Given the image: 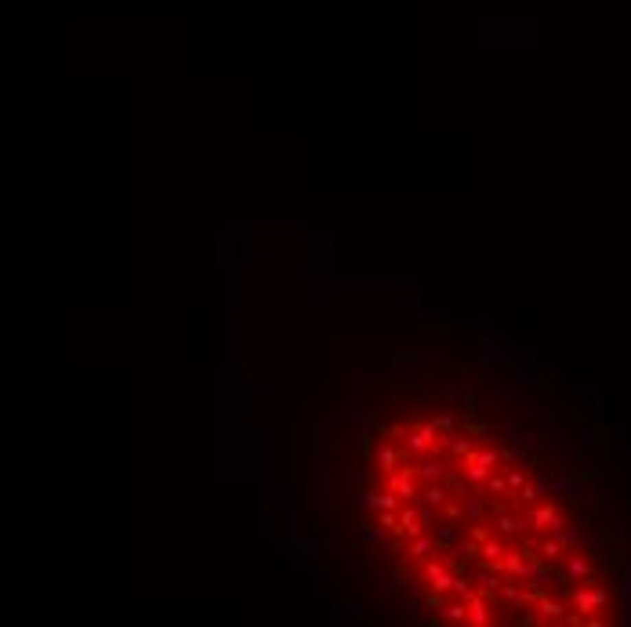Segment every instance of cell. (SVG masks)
I'll return each instance as SVG.
<instances>
[{"label":"cell","instance_id":"cell-1","mask_svg":"<svg viewBox=\"0 0 631 627\" xmlns=\"http://www.w3.org/2000/svg\"><path fill=\"white\" fill-rule=\"evenodd\" d=\"M435 439H439V431H435L432 421H417V425L403 435V450L414 453V457L432 453V450H435Z\"/></svg>","mask_w":631,"mask_h":627},{"label":"cell","instance_id":"cell-2","mask_svg":"<svg viewBox=\"0 0 631 627\" xmlns=\"http://www.w3.org/2000/svg\"><path fill=\"white\" fill-rule=\"evenodd\" d=\"M385 490H392L399 501H417V475L410 464H399L395 471L385 475Z\"/></svg>","mask_w":631,"mask_h":627},{"label":"cell","instance_id":"cell-3","mask_svg":"<svg viewBox=\"0 0 631 627\" xmlns=\"http://www.w3.org/2000/svg\"><path fill=\"white\" fill-rule=\"evenodd\" d=\"M610 606V591H602V587H577L573 591V609L588 617V613H599Z\"/></svg>","mask_w":631,"mask_h":627},{"label":"cell","instance_id":"cell-4","mask_svg":"<svg viewBox=\"0 0 631 627\" xmlns=\"http://www.w3.org/2000/svg\"><path fill=\"white\" fill-rule=\"evenodd\" d=\"M562 580L566 584H588L591 580V558L581 555V552H566L562 555Z\"/></svg>","mask_w":631,"mask_h":627},{"label":"cell","instance_id":"cell-5","mask_svg":"<svg viewBox=\"0 0 631 627\" xmlns=\"http://www.w3.org/2000/svg\"><path fill=\"white\" fill-rule=\"evenodd\" d=\"M410 468H414V475L424 479V482H439V479L446 475V460H443L439 453H421Z\"/></svg>","mask_w":631,"mask_h":627},{"label":"cell","instance_id":"cell-6","mask_svg":"<svg viewBox=\"0 0 631 627\" xmlns=\"http://www.w3.org/2000/svg\"><path fill=\"white\" fill-rule=\"evenodd\" d=\"M534 609H537L534 617H537L540 624H562L566 613H570V609L559 602V598H548V595H540V591H537V598H534Z\"/></svg>","mask_w":631,"mask_h":627},{"label":"cell","instance_id":"cell-7","mask_svg":"<svg viewBox=\"0 0 631 627\" xmlns=\"http://www.w3.org/2000/svg\"><path fill=\"white\" fill-rule=\"evenodd\" d=\"M559 522H562V511L555 504H537L530 515H526V526L537 530V533H548L551 526H559Z\"/></svg>","mask_w":631,"mask_h":627},{"label":"cell","instance_id":"cell-8","mask_svg":"<svg viewBox=\"0 0 631 627\" xmlns=\"http://www.w3.org/2000/svg\"><path fill=\"white\" fill-rule=\"evenodd\" d=\"M424 580H428V587L435 595H446L450 584H454V573L446 569V562H428V558H424Z\"/></svg>","mask_w":631,"mask_h":627},{"label":"cell","instance_id":"cell-9","mask_svg":"<svg viewBox=\"0 0 631 627\" xmlns=\"http://www.w3.org/2000/svg\"><path fill=\"white\" fill-rule=\"evenodd\" d=\"M468 620L465 624H475V627H486V624H494V609H490V602L483 598V591L475 595V598H468Z\"/></svg>","mask_w":631,"mask_h":627},{"label":"cell","instance_id":"cell-10","mask_svg":"<svg viewBox=\"0 0 631 627\" xmlns=\"http://www.w3.org/2000/svg\"><path fill=\"white\" fill-rule=\"evenodd\" d=\"M461 515L468 522H483L486 515V497H483V486H472V493L465 497V508H461Z\"/></svg>","mask_w":631,"mask_h":627},{"label":"cell","instance_id":"cell-11","mask_svg":"<svg viewBox=\"0 0 631 627\" xmlns=\"http://www.w3.org/2000/svg\"><path fill=\"white\" fill-rule=\"evenodd\" d=\"M406 555L414 558V562H424L428 555H435V541L428 536V530H424V533H417V536H410V544H406Z\"/></svg>","mask_w":631,"mask_h":627},{"label":"cell","instance_id":"cell-12","mask_svg":"<svg viewBox=\"0 0 631 627\" xmlns=\"http://www.w3.org/2000/svg\"><path fill=\"white\" fill-rule=\"evenodd\" d=\"M363 504L374 508V511H381V508L385 511H399V504H403V501H399L392 490H385V493L381 490H370V493H363Z\"/></svg>","mask_w":631,"mask_h":627},{"label":"cell","instance_id":"cell-13","mask_svg":"<svg viewBox=\"0 0 631 627\" xmlns=\"http://www.w3.org/2000/svg\"><path fill=\"white\" fill-rule=\"evenodd\" d=\"M494 526H497L501 536H519V533L526 530V522H523L519 515H512V511H497V515H494Z\"/></svg>","mask_w":631,"mask_h":627},{"label":"cell","instance_id":"cell-14","mask_svg":"<svg viewBox=\"0 0 631 627\" xmlns=\"http://www.w3.org/2000/svg\"><path fill=\"white\" fill-rule=\"evenodd\" d=\"M399 460H403V453L395 450V442H381V446H378V471H381V475L395 471Z\"/></svg>","mask_w":631,"mask_h":627},{"label":"cell","instance_id":"cell-15","mask_svg":"<svg viewBox=\"0 0 631 627\" xmlns=\"http://www.w3.org/2000/svg\"><path fill=\"white\" fill-rule=\"evenodd\" d=\"M446 497H450V493H446V486H439V482H428L424 490H417V501H421V504H428V508H443V504H446Z\"/></svg>","mask_w":631,"mask_h":627},{"label":"cell","instance_id":"cell-16","mask_svg":"<svg viewBox=\"0 0 631 627\" xmlns=\"http://www.w3.org/2000/svg\"><path fill=\"white\" fill-rule=\"evenodd\" d=\"M435 609H439V613H435L439 620H450V624H465L468 620V606L465 602H446V606L439 602Z\"/></svg>","mask_w":631,"mask_h":627},{"label":"cell","instance_id":"cell-17","mask_svg":"<svg viewBox=\"0 0 631 627\" xmlns=\"http://www.w3.org/2000/svg\"><path fill=\"white\" fill-rule=\"evenodd\" d=\"M505 552H508V544L501 541V536H486V541L479 544V555H483V562H486V566H490V562H497V558L505 555Z\"/></svg>","mask_w":631,"mask_h":627},{"label":"cell","instance_id":"cell-18","mask_svg":"<svg viewBox=\"0 0 631 627\" xmlns=\"http://www.w3.org/2000/svg\"><path fill=\"white\" fill-rule=\"evenodd\" d=\"M465 460H468V464H479V468H486V471H497V464H501V453H497V450H472Z\"/></svg>","mask_w":631,"mask_h":627},{"label":"cell","instance_id":"cell-19","mask_svg":"<svg viewBox=\"0 0 631 627\" xmlns=\"http://www.w3.org/2000/svg\"><path fill=\"white\" fill-rule=\"evenodd\" d=\"M537 552H540V558H544V562H559L566 555V547L555 541V536H544V541H537Z\"/></svg>","mask_w":631,"mask_h":627},{"label":"cell","instance_id":"cell-20","mask_svg":"<svg viewBox=\"0 0 631 627\" xmlns=\"http://www.w3.org/2000/svg\"><path fill=\"white\" fill-rule=\"evenodd\" d=\"M472 450H475L472 435H457V431L450 435V453H454V457H461V460H465V457H468Z\"/></svg>","mask_w":631,"mask_h":627},{"label":"cell","instance_id":"cell-21","mask_svg":"<svg viewBox=\"0 0 631 627\" xmlns=\"http://www.w3.org/2000/svg\"><path fill=\"white\" fill-rule=\"evenodd\" d=\"M548 533L555 536V541H559L562 547H573V544H577V530H573V526H570V522H566V519L559 522V526H551Z\"/></svg>","mask_w":631,"mask_h":627},{"label":"cell","instance_id":"cell-22","mask_svg":"<svg viewBox=\"0 0 631 627\" xmlns=\"http://www.w3.org/2000/svg\"><path fill=\"white\" fill-rule=\"evenodd\" d=\"M450 591H454V595L461 598V602H468V598L479 595V591L472 587V580H468V577H457V573H454V584H450Z\"/></svg>","mask_w":631,"mask_h":627},{"label":"cell","instance_id":"cell-23","mask_svg":"<svg viewBox=\"0 0 631 627\" xmlns=\"http://www.w3.org/2000/svg\"><path fill=\"white\" fill-rule=\"evenodd\" d=\"M483 486H486V493L508 497V482H505V475H494V471H490V475H486V482H483Z\"/></svg>","mask_w":631,"mask_h":627},{"label":"cell","instance_id":"cell-24","mask_svg":"<svg viewBox=\"0 0 631 627\" xmlns=\"http://www.w3.org/2000/svg\"><path fill=\"white\" fill-rule=\"evenodd\" d=\"M378 530H385V533H399V519H395V511H378Z\"/></svg>","mask_w":631,"mask_h":627},{"label":"cell","instance_id":"cell-25","mask_svg":"<svg viewBox=\"0 0 631 627\" xmlns=\"http://www.w3.org/2000/svg\"><path fill=\"white\" fill-rule=\"evenodd\" d=\"M479 587H483V591H497V587H501V577H497L494 566L490 569H479Z\"/></svg>","mask_w":631,"mask_h":627},{"label":"cell","instance_id":"cell-26","mask_svg":"<svg viewBox=\"0 0 631 627\" xmlns=\"http://www.w3.org/2000/svg\"><path fill=\"white\" fill-rule=\"evenodd\" d=\"M432 425H435V431H439V435H454L457 431V425H454V417H450V414H435Z\"/></svg>","mask_w":631,"mask_h":627},{"label":"cell","instance_id":"cell-27","mask_svg":"<svg viewBox=\"0 0 631 627\" xmlns=\"http://www.w3.org/2000/svg\"><path fill=\"white\" fill-rule=\"evenodd\" d=\"M505 482H508V493H515L519 486L526 482V471H519V468H505Z\"/></svg>","mask_w":631,"mask_h":627},{"label":"cell","instance_id":"cell-28","mask_svg":"<svg viewBox=\"0 0 631 627\" xmlns=\"http://www.w3.org/2000/svg\"><path fill=\"white\" fill-rule=\"evenodd\" d=\"M443 515L457 522V519H461V504H454V501H446V504H443Z\"/></svg>","mask_w":631,"mask_h":627},{"label":"cell","instance_id":"cell-29","mask_svg":"<svg viewBox=\"0 0 631 627\" xmlns=\"http://www.w3.org/2000/svg\"><path fill=\"white\" fill-rule=\"evenodd\" d=\"M359 536H363V541H381V533H378V530H363Z\"/></svg>","mask_w":631,"mask_h":627}]
</instances>
